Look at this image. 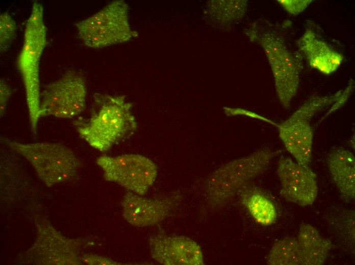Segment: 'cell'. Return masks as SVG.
I'll use <instances>...</instances> for the list:
<instances>
[{"label":"cell","mask_w":355,"mask_h":265,"mask_svg":"<svg viewBox=\"0 0 355 265\" xmlns=\"http://www.w3.org/2000/svg\"><path fill=\"white\" fill-rule=\"evenodd\" d=\"M291 22H256L249 30L250 39L264 48L272 71L276 92L284 108L289 109L299 86L303 57L291 36Z\"/></svg>","instance_id":"1"},{"label":"cell","mask_w":355,"mask_h":265,"mask_svg":"<svg viewBox=\"0 0 355 265\" xmlns=\"http://www.w3.org/2000/svg\"><path fill=\"white\" fill-rule=\"evenodd\" d=\"M132 108L125 95L96 93L89 117L78 118L73 124L79 135L91 147L105 152L136 130Z\"/></svg>","instance_id":"2"},{"label":"cell","mask_w":355,"mask_h":265,"mask_svg":"<svg viewBox=\"0 0 355 265\" xmlns=\"http://www.w3.org/2000/svg\"><path fill=\"white\" fill-rule=\"evenodd\" d=\"M46 36L43 6L35 2L26 22L22 46L17 58V68L24 87L31 130L34 134L40 118L39 69L41 57L46 44Z\"/></svg>","instance_id":"3"},{"label":"cell","mask_w":355,"mask_h":265,"mask_svg":"<svg viewBox=\"0 0 355 265\" xmlns=\"http://www.w3.org/2000/svg\"><path fill=\"white\" fill-rule=\"evenodd\" d=\"M280 152L264 148L218 169L205 182V190L210 201L220 205L229 200L248 182L263 173Z\"/></svg>","instance_id":"4"},{"label":"cell","mask_w":355,"mask_h":265,"mask_svg":"<svg viewBox=\"0 0 355 265\" xmlns=\"http://www.w3.org/2000/svg\"><path fill=\"white\" fill-rule=\"evenodd\" d=\"M129 6L122 0L113 1L97 12L75 24L83 43L102 48L128 42L138 36L129 22Z\"/></svg>","instance_id":"5"},{"label":"cell","mask_w":355,"mask_h":265,"mask_svg":"<svg viewBox=\"0 0 355 265\" xmlns=\"http://www.w3.org/2000/svg\"><path fill=\"white\" fill-rule=\"evenodd\" d=\"M4 141L31 164L48 187L74 178L81 165L72 151L61 144H23L7 139Z\"/></svg>","instance_id":"6"},{"label":"cell","mask_w":355,"mask_h":265,"mask_svg":"<svg viewBox=\"0 0 355 265\" xmlns=\"http://www.w3.org/2000/svg\"><path fill=\"white\" fill-rule=\"evenodd\" d=\"M342 90L327 96H314L307 100L292 115L278 125L279 137L285 148L299 164L310 167L313 131L312 118L333 104Z\"/></svg>","instance_id":"7"},{"label":"cell","mask_w":355,"mask_h":265,"mask_svg":"<svg viewBox=\"0 0 355 265\" xmlns=\"http://www.w3.org/2000/svg\"><path fill=\"white\" fill-rule=\"evenodd\" d=\"M96 164L103 169L105 180L140 196L147 194L157 176L156 165L140 154H104L97 158Z\"/></svg>","instance_id":"8"},{"label":"cell","mask_w":355,"mask_h":265,"mask_svg":"<svg viewBox=\"0 0 355 265\" xmlns=\"http://www.w3.org/2000/svg\"><path fill=\"white\" fill-rule=\"evenodd\" d=\"M87 88L82 75L68 71L59 80L46 85L41 92L40 117L71 118L86 108Z\"/></svg>","instance_id":"9"},{"label":"cell","mask_w":355,"mask_h":265,"mask_svg":"<svg viewBox=\"0 0 355 265\" xmlns=\"http://www.w3.org/2000/svg\"><path fill=\"white\" fill-rule=\"evenodd\" d=\"M37 237L26 253L28 262L35 264L75 265L82 262L80 239L62 236L45 220L36 221Z\"/></svg>","instance_id":"10"},{"label":"cell","mask_w":355,"mask_h":265,"mask_svg":"<svg viewBox=\"0 0 355 265\" xmlns=\"http://www.w3.org/2000/svg\"><path fill=\"white\" fill-rule=\"evenodd\" d=\"M277 175L281 195L287 200L301 206L312 205L317 197V175L310 167L302 166L292 158L281 157Z\"/></svg>","instance_id":"11"},{"label":"cell","mask_w":355,"mask_h":265,"mask_svg":"<svg viewBox=\"0 0 355 265\" xmlns=\"http://www.w3.org/2000/svg\"><path fill=\"white\" fill-rule=\"evenodd\" d=\"M296 46L309 65L325 75H330L340 66L343 55L325 38L320 28L308 20Z\"/></svg>","instance_id":"12"},{"label":"cell","mask_w":355,"mask_h":265,"mask_svg":"<svg viewBox=\"0 0 355 265\" xmlns=\"http://www.w3.org/2000/svg\"><path fill=\"white\" fill-rule=\"evenodd\" d=\"M150 252L157 262L165 265H202L201 249L190 238L155 235L149 239Z\"/></svg>","instance_id":"13"},{"label":"cell","mask_w":355,"mask_h":265,"mask_svg":"<svg viewBox=\"0 0 355 265\" xmlns=\"http://www.w3.org/2000/svg\"><path fill=\"white\" fill-rule=\"evenodd\" d=\"M141 196L129 191L121 202L123 218L134 226L156 225L168 217L176 205L172 198L149 199Z\"/></svg>","instance_id":"14"},{"label":"cell","mask_w":355,"mask_h":265,"mask_svg":"<svg viewBox=\"0 0 355 265\" xmlns=\"http://www.w3.org/2000/svg\"><path fill=\"white\" fill-rule=\"evenodd\" d=\"M327 164L332 180L342 197L355 198V157L348 150L334 149L328 155Z\"/></svg>","instance_id":"15"},{"label":"cell","mask_w":355,"mask_h":265,"mask_svg":"<svg viewBox=\"0 0 355 265\" xmlns=\"http://www.w3.org/2000/svg\"><path fill=\"white\" fill-rule=\"evenodd\" d=\"M297 238L302 265H321L325 262L333 247L329 240L323 237L316 228L308 223L300 226Z\"/></svg>","instance_id":"16"},{"label":"cell","mask_w":355,"mask_h":265,"mask_svg":"<svg viewBox=\"0 0 355 265\" xmlns=\"http://www.w3.org/2000/svg\"><path fill=\"white\" fill-rule=\"evenodd\" d=\"M267 263L269 265H302L297 237L288 236L276 241L268 253Z\"/></svg>","instance_id":"17"},{"label":"cell","mask_w":355,"mask_h":265,"mask_svg":"<svg viewBox=\"0 0 355 265\" xmlns=\"http://www.w3.org/2000/svg\"><path fill=\"white\" fill-rule=\"evenodd\" d=\"M242 203L258 223L269 226L275 222V207L263 194L258 192L244 194L242 195Z\"/></svg>","instance_id":"18"},{"label":"cell","mask_w":355,"mask_h":265,"mask_svg":"<svg viewBox=\"0 0 355 265\" xmlns=\"http://www.w3.org/2000/svg\"><path fill=\"white\" fill-rule=\"evenodd\" d=\"M17 25L9 13L4 12L0 15V50H7L15 39Z\"/></svg>","instance_id":"19"},{"label":"cell","mask_w":355,"mask_h":265,"mask_svg":"<svg viewBox=\"0 0 355 265\" xmlns=\"http://www.w3.org/2000/svg\"><path fill=\"white\" fill-rule=\"evenodd\" d=\"M277 2L288 13L293 15H297L306 9L312 1L280 0Z\"/></svg>","instance_id":"20"},{"label":"cell","mask_w":355,"mask_h":265,"mask_svg":"<svg viewBox=\"0 0 355 265\" xmlns=\"http://www.w3.org/2000/svg\"><path fill=\"white\" fill-rule=\"evenodd\" d=\"M81 259L82 262L91 265H115L120 264L109 258L92 254L82 255Z\"/></svg>","instance_id":"21"},{"label":"cell","mask_w":355,"mask_h":265,"mask_svg":"<svg viewBox=\"0 0 355 265\" xmlns=\"http://www.w3.org/2000/svg\"><path fill=\"white\" fill-rule=\"evenodd\" d=\"M11 95L10 88L4 79L0 80V113L2 116L5 112Z\"/></svg>","instance_id":"22"},{"label":"cell","mask_w":355,"mask_h":265,"mask_svg":"<svg viewBox=\"0 0 355 265\" xmlns=\"http://www.w3.org/2000/svg\"><path fill=\"white\" fill-rule=\"evenodd\" d=\"M353 85V82H352L348 85V87H346L345 91H342V93H341L340 96L338 97L337 100L333 103L334 104L332 107L328 114L333 112L334 111L336 110L337 109H339V108L341 107V105L344 103V102H345V101L347 99L348 97H349V95L350 94V93L352 90Z\"/></svg>","instance_id":"23"}]
</instances>
